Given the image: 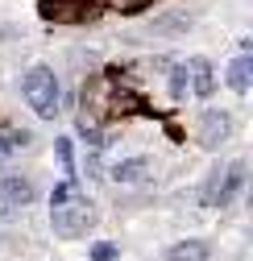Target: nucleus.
Masks as SVG:
<instances>
[{
  "instance_id": "obj_1",
  "label": "nucleus",
  "mask_w": 253,
  "mask_h": 261,
  "mask_svg": "<svg viewBox=\"0 0 253 261\" xmlns=\"http://www.w3.org/2000/svg\"><path fill=\"white\" fill-rule=\"evenodd\" d=\"M21 95H25V104L34 108L42 120H54L58 116V108H62V100H58V75L50 71V67H34V71H25V79H21Z\"/></svg>"
},
{
  "instance_id": "obj_2",
  "label": "nucleus",
  "mask_w": 253,
  "mask_h": 261,
  "mask_svg": "<svg viewBox=\"0 0 253 261\" xmlns=\"http://www.w3.org/2000/svg\"><path fill=\"white\" fill-rule=\"evenodd\" d=\"M245 187V162H224V166H216L208 187H204V203L208 207H229Z\"/></svg>"
},
{
  "instance_id": "obj_3",
  "label": "nucleus",
  "mask_w": 253,
  "mask_h": 261,
  "mask_svg": "<svg viewBox=\"0 0 253 261\" xmlns=\"http://www.w3.org/2000/svg\"><path fill=\"white\" fill-rule=\"evenodd\" d=\"M38 13L54 25H83L104 13V0H38Z\"/></svg>"
},
{
  "instance_id": "obj_4",
  "label": "nucleus",
  "mask_w": 253,
  "mask_h": 261,
  "mask_svg": "<svg viewBox=\"0 0 253 261\" xmlns=\"http://www.w3.org/2000/svg\"><path fill=\"white\" fill-rule=\"evenodd\" d=\"M50 224H54V232L62 241H71V237H83L91 224H96V207H91L87 199H75L67 207H50Z\"/></svg>"
},
{
  "instance_id": "obj_5",
  "label": "nucleus",
  "mask_w": 253,
  "mask_h": 261,
  "mask_svg": "<svg viewBox=\"0 0 253 261\" xmlns=\"http://www.w3.org/2000/svg\"><path fill=\"white\" fill-rule=\"evenodd\" d=\"M233 137V116L229 112H204L199 116V133H195V141L204 145V149H220V145H224Z\"/></svg>"
},
{
  "instance_id": "obj_6",
  "label": "nucleus",
  "mask_w": 253,
  "mask_h": 261,
  "mask_svg": "<svg viewBox=\"0 0 253 261\" xmlns=\"http://www.w3.org/2000/svg\"><path fill=\"white\" fill-rule=\"evenodd\" d=\"M187 67V83H191V95H199V100H208V95L216 91V75H212V62L204 54H195L191 62H183Z\"/></svg>"
},
{
  "instance_id": "obj_7",
  "label": "nucleus",
  "mask_w": 253,
  "mask_h": 261,
  "mask_svg": "<svg viewBox=\"0 0 253 261\" xmlns=\"http://www.w3.org/2000/svg\"><path fill=\"white\" fill-rule=\"evenodd\" d=\"M0 195H5V203L9 207H25V203H34V182L29 178H21V174H9L5 182H0Z\"/></svg>"
},
{
  "instance_id": "obj_8",
  "label": "nucleus",
  "mask_w": 253,
  "mask_h": 261,
  "mask_svg": "<svg viewBox=\"0 0 253 261\" xmlns=\"http://www.w3.org/2000/svg\"><path fill=\"white\" fill-rule=\"evenodd\" d=\"M112 178L116 182H145L149 178V158H124V162H116Z\"/></svg>"
},
{
  "instance_id": "obj_9",
  "label": "nucleus",
  "mask_w": 253,
  "mask_h": 261,
  "mask_svg": "<svg viewBox=\"0 0 253 261\" xmlns=\"http://www.w3.org/2000/svg\"><path fill=\"white\" fill-rule=\"evenodd\" d=\"M249 79H253V58H249V54H237V58L229 62V87H233L237 95H245V91H249Z\"/></svg>"
},
{
  "instance_id": "obj_10",
  "label": "nucleus",
  "mask_w": 253,
  "mask_h": 261,
  "mask_svg": "<svg viewBox=\"0 0 253 261\" xmlns=\"http://www.w3.org/2000/svg\"><path fill=\"white\" fill-rule=\"evenodd\" d=\"M208 241H179L166 249V261H208Z\"/></svg>"
},
{
  "instance_id": "obj_11",
  "label": "nucleus",
  "mask_w": 253,
  "mask_h": 261,
  "mask_svg": "<svg viewBox=\"0 0 253 261\" xmlns=\"http://www.w3.org/2000/svg\"><path fill=\"white\" fill-rule=\"evenodd\" d=\"M21 145H29V133L25 128H0V153H9V149H21Z\"/></svg>"
},
{
  "instance_id": "obj_12",
  "label": "nucleus",
  "mask_w": 253,
  "mask_h": 261,
  "mask_svg": "<svg viewBox=\"0 0 253 261\" xmlns=\"http://www.w3.org/2000/svg\"><path fill=\"white\" fill-rule=\"evenodd\" d=\"M79 199V187L67 178V182H58L54 187V195H50V207H67V203H75Z\"/></svg>"
},
{
  "instance_id": "obj_13",
  "label": "nucleus",
  "mask_w": 253,
  "mask_h": 261,
  "mask_svg": "<svg viewBox=\"0 0 253 261\" xmlns=\"http://www.w3.org/2000/svg\"><path fill=\"white\" fill-rule=\"evenodd\" d=\"M187 91H191V83H187V67L179 62V67H170V95L174 100H187Z\"/></svg>"
},
{
  "instance_id": "obj_14",
  "label": "nucleus",
  "mask_w": 253,
  "mask_h": 261,
  "mask_svg": "<svg viewBox=\"0 0 253 261\" xmlns=\"http://www.w3.org/2000/svg\"><path fill=\"white\" fill-rule=\"evenodd\" d=\"M54 149H58V162H62V170H67V174H75V153H71V141L62 137Z\"/></svg>"
},
{
  "instance_id": "obj_15",
  "label": "nucleus",
  "mask_w": 253,
  "mask_h": 261,
  "mask_svg": "<svg viewBox=\"0 0 253 261\" xmlns=\"http://www.w3.org/2000/svg\"><path fill=\"white\" fill-rule=\"evenodd\" d=\"M116 245H108V241H100V245H91V261H116Z\"/></svg>"
},
{
  "instance_id": "obj_16",
  "label": "nucleus",
  "mask_w": 253,
  "mask_h": 261,
  "mask_svg": "<svg viewBox=\"0 0 253 261\" xmlns=\"http://www.w3.org/2000/svg\"><path fill=\"white\" fill-rule=\"evenodd\" d=\"M149 5H154V0H112V9H120V13H141Z\"/></svg>"
},
{
  "instance_id": "obj_17",
  "label": "nucleus",
  "mask_w": 253,
  "mask_h": 261,
  "mask_svg": "<svg viewBox=\"0 0 253 261\" xmlns=\"http://www.w3.org/2000/svg\"><path fill=\"white\" fill-rule=\"evenodd\" d=\"M5 207H9V203H5V199H0V212H5Z\"/></svg>"
},
{
  "instance_id": "obj_18",
  "label": "nucleus",
  "mask_w": 253,
  "mask_h": 261,
  "mask_svg": "<svg viewBox=\"0 0 253 261\" xmlns=\"http://www.w3.org/2000/svg\"><path fill=\"white\" fill-rule=\"evenodd\" d=\"M0 162H5V153H0Z\"/></svg>"
}]
</instances>
